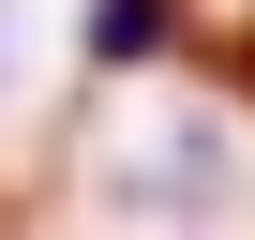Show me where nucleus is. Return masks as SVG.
Masks as SVG:
<instances>
[{"instance_id":"nucleus-1","label":"nucleus","mask_w":255,"mask_h":240,"mask_svg":"<svg viewBox=\"0 0 255 240\" xmlns=\"http://www.w3.org/2000/svg\"><path fill=\"white\" fill-rule=\"evenodd\" d=\"M180 45V0H90V60H165Z\"/></svg>"}]
</instances>
